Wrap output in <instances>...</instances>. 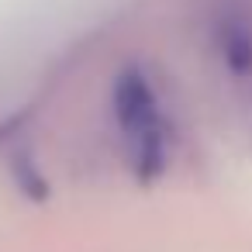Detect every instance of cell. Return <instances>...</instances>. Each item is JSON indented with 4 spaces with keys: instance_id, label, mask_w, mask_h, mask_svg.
I'll list each match as a JSON object with an SVG mask.
<instances>
[{
    "instance_id": "6da1fadb",
    "label": "cell",
    "mask_w": 252,
    "mask_h": 252,
    "mask_svg": "<svg viewBox=\"0 0 252 252\" xmlns=\"http://www.w3.org/2000/svg\"><path fill=\"white\" fill-rule=\"evenodd\" d=\"M111 104H114V118H118V128L125 131V138H135V135H145V131L166 125L156 90H152L149 76L138 69H125L114 80Z\"/></svg>"
},
{
    "instance_id": "7a4b0ae2",
    "label": "cell",
    "mask_w": 252,
    "mask_h": 252,
    "mask_svg": "<svg viewBox=\"0 0 252 252\" xmlns=\"http://www.w3.org/2000/svg\"><path fill=\"white\" fill-rule=\"evenodd\" d=\"M128 162L138 183H156L166 166H169V138H166V125L152 128L145 135L128 138Z\"/></svg>"
},
{
    "instance_id": "3957f363",
    "label": "cell",
    "mask_w": 252,
    "mask_h": 252,
    "mask_svg": "<svg viewBox=\"0 0 252 252\" xmlns=\"http://www.w3.org/2000/svg\"><path fill=\"white\" fill-rule=\"evenodd\" d=\"M11 173H14V183H18V190H21V197H28L32 204H45L49 200V180L42 176V169L35 166V159L32 156H14V162H11Z\"/></svg>"
},
{
    "instance_id": "277c9868",
    "label": "cell",
    "mask_w": 252,
    "mask_h": 252,
    "mask_svg": "<svg viewBox=\"0 0 252 252\" xmlns=\"http://www.w3.org/2000/svg\"><path fill=\"white\" fill-rule=\"evenodd\" d=\"M221 52H224L228 69H235V73H249L252 69V38H249L245 28H238V25L224 28L221 32Z\"/></svg>"
}]
</instances>
